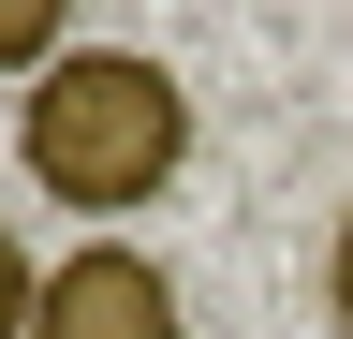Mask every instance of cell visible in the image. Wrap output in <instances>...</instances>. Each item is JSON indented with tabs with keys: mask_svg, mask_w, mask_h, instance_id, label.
I'll return each instance as SVG.
<instances>
[{
	"mask_svg": "<svg viewBox=\"0 0 353 339\" xmlns=\"http://www.w3.org/2000/svg\"><path fill=\"white\" fill-rule=\"evenodd\" d=\"M15 162L44 206H74V222H132V206H162L192 177V89H176V59L148 45H74L30 74V118H15Z\"/></svg>",
	"mask_w": 353,
	"mask_h": 339,
	"instance_id": "1",
	"label": "cell"
},
{
	"mask_svg": "<svg viewBox=\"0 0 353 339\" xmlns=\"http://www.w3.org/2000/svg\"><path fill=\"white\" fill-rule=\"evenodd\" d=\"M74 59V0H0V74H44Z\"/></svg>",
	"mask_w": 353,
	"mask_h": 339,
	"instance_id": "3",
	"label": "cell"
},
{
	"mask_svg": "<svg viewBox=\"0 0 353 339\" xmlns=\"http://www.w3.org/2000/svg\"><path fill=\"white\" fill-rule=\"evenodd\" d=\"M30 310H44V266H30L15 236H0V339H30Z\"/></svg>",
	"mask_w": 353,
	"mask_h": 339,
	"instance_id": "4",
	"label": "cell"
},
{
	"mask_svg": "<svg viewBox=\"0 0 353 339\" xmlns=\"http://www.w3.org/2000/svg\"><path fill=\"white\" fill-rule=\"evenodd\" d=\"M30 339H176V280L148 266V251H118V236L103 251H59Z\"/></svg>",
	"mask_w": 353,
	"mask_h": 339,
	"instance_id": "2",
	"label": "cell"
},
{
	"mask_svg": "<svg viewBox=\"0 0 353 339\" xmlns=\"http://www.w3.org/2000/svg\"><path fill=\"white\" fill-rule=\"evenodd\" d=\"M324 310H339V339H353V222L324 236Z\"/></svg>",
	"mask_w": 353,
	"mask_h": 339,
	"instance_id": "5",
	"label": "cell"
}]
</instances>
